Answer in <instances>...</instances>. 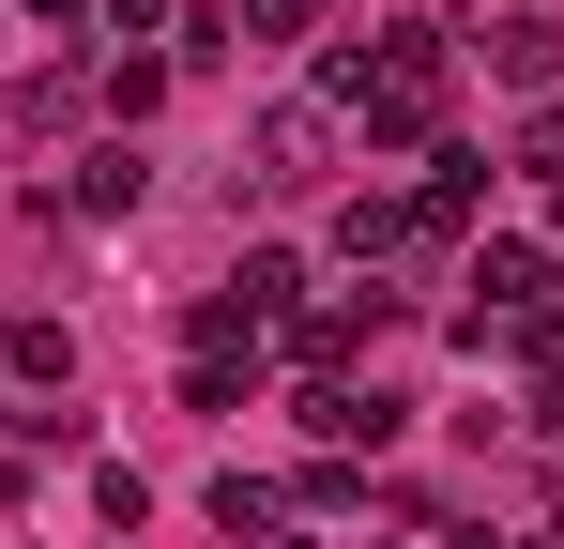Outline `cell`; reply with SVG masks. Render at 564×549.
I'll return each instance as SVG.
<instances>
[{
	"label": "cell",
	"mask_w": 564,
	"mask_h": 549,
	"mask_svg": "<svg viewBox=\"0 0 564 549\" xmlns=\"http://www.w3.org/2000/svg\"><path fill=\"white\" fill-rule=\"evenodd\" d=\"M214 519H229V535H260V549L290 535V519H275V488H260V473H229V488H214Z\"/></svg>",
	"instance_id": "52a82bcc"
},
{
	"label": "cell",
	"mask_w": 564,
	"mask_h": 549,
	"mask_svg": "<svg viewBox=\"0 0 564 549\" xmlns=\"http://www.w3.org/2000/svg\"><path fill=\"white\" fill-rule=\"evenodd\" d=\"M31 15H46V31H62V15H107V0H31Z\"/></svg>",
	"instance_id": "8fae6325"
},
{
	"label": "cell",
	"mask_w": 564,
	"mask_h": 549,
	"mask_svg": "<svg viewBox=\"0 0 564 549\" xmlns=\"http://www.w3.org/2000/svg\"><path fill=\"white\" fill-rule=\"evenodd\" d=\"M245 31H260V46H290V31H321V0H245Z\"/></svg>",
	"instance_id": "ba28073f"
},
{
	"label": "cell",
	"mask_w": 564,
	"mask_h": 549,
	"mask_svg": "<svg viewBox=\"0 0 564 549\" xmlns=\"http://www.w3.org/2000/svg\"><path fill=\"white\" fill-rule=\"evenodd\" d=\"M519 153H534V169L564 183V107H534V138H519Z\"/></svg>",
	"instance_id": "9c48e42d"
},
{
	"label": "cell",
	"mask_w": 564,
	"mask_h": 549,
	"mask_svg": "<svg viewBox=\"0 0 564 549\" xmlns=\"http://www.w3.org/2000/svg\"><path fill=\"white\" fill-rule=\"evenodd\" d=\"M473 46H488V77H503V92H550V15H534V0L473 15Z\"/></svg>",
	"instance_id": "277c9868"
},
{
	"label": "cell",
	"mask_w": 564,
	"mask_h": 549,
	"mask_svg": "<svg viewBox=\"0 0 564 549\" xmlns=\"http://www.w3.org/2000/svg\"><path fill=\"white\" fill-rule=\"evenodd\" d=\"M245 153H260V169L245 183H321V153H336V92H290V107H260V138H245Z\"/></svg>",
	"instance_id": "7a4b0ae2"
},
{
	"label": "cell",
	"mask_w": 564,
	"mask_h": 549,
	"mask_svg": "<svg viewBox=\"0 0 564 549\" xmlns=\"http://www.w3.org/2000/svg\"><path fill=\"white\" fill-rule=\"evenodd\" d=\"M321 92H336V107H367V138L412 153V138H443L458 46H443V31H367V46H336V62H321Z\"/></svg>",
	"instance_id": "6da1fadb"
},
{
	"label": "cell",
	"mask_w": 564,
	"mask_h": 549,
	"mask_svg": "<svg viewBox=\"0 0 564 549\" xmlns=\"http://www.w3.org/2000/svg\"><path fill=\"white\" fill-rule=\"evenodd\" d=\"M305 428H321V458H381L397 443V397L381 381H305Z\"/></svg>",
	"instance_id": "3957f363"
},
{
	"label": "cell",
	"mask_w": 564,
	"mask_h": 549,
	"mask_svg": "<svg viewBox=\"0 0 564 549\" xmlns=\"http://www.w3.org/2000/svg\"><path fill=\"white\" fill-rule=\"evenodd\" d=\"M336 245H351V260H412L427 229H412V198H351V214H336Z\"/></svg>",
	"instance_id": "8992f818"
},
{
	"label": "cell",
	"mask_w": 564,
	"mask_h": 549,
	"mask_svg": "<svg viewBox=\"0 0 564 549\" xmlns=\"http://www.w3.org/2000/svg\"><path fill=\"white\" fill-rule=\"evenodd\" d=\"M153 15H169V0H107V31H153Z\"/></svg>",
	"instance_id": "30bf717a"
},
{
	"label": "cell",
	"mask_w": 564,
	"mask_h": 549,
	"mask_svg": "<svg viewBox=\"0 0 564 549\" xmlns=\"http://www.w3.org/2000/svg\"><path fill=\"white\" fill-rule=\"evenodd\" d=\"M473 198H488V169H473V153H427V183H412V229H427V245H458V229H473Z\"/></svg>",
	"instance_id": "5b68a950"
}]
</instances>
